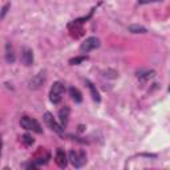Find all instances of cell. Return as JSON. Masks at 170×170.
I'll return each instance as SVG.
<instances>
[{"mask_svg":"<svg viewBox=\"0 0 170 170\" xmlns=\"http://www.w3.org/2000/svg\"><path fill=\"white\" fill-rule=\"evenodd\" d=\"M64 92H65V88L61 82H55L52 89H50V93H49V98L53 104H59L61 101L64 96Z\"/></svg>","mask_w":170,"mask_h":170,"instance_id":"6da1fadb","label":"cell"},{"mask_svg":"<svg viewBox=\"0 0 170 170\" xmlns=\"http://www.w3.org/2000/svg\"><path fill=\"white\" fill-rule=\"evenodd\" d=\"M44 79H45V75L44 72L39 73V75H36L33 79L31 80V82H29V86H31L32 89H37L40 88V85H43V82H44Z\"/></svg>","mask_w":170,"mask_h":170,"instance_id":"8992f818","label":"cell"},{"mask_svg":"<svg viewBox=\"0 0 170 170\" xmlns=\"http://www.w3.org/2000/svg\"><path fill=\"white\" fill-rule=\"evenodd\" d=\"M154 1H161V0H140V4H148V3H154Z\"/></svg>","mask_w":170,"mask_h":170,"instance_id":"e0dca14e","label":"cell"},{"mask_svg":"<svg viewBox=\"0 0 170 170\" xmlns=\"http://www.w3.org/2000/svg\"><path fill=\"white\" fill-rule=\"evenodd\" d=\"M10 4H7V6H4V8H3V12H1V15H0V19H1V17H3L4 15H6L7 13V11H8V8H10Z\"/></svg>","mask_w":170,"mask_h":170,"instance_id":"2e32d148","label":"cell"},{"mask_svg":"<svg viewBox=\"0 0 170 170\" xmlns=\"http://www.w3.org/2000/svg\"><path fill=\"white\" fill-rule=\"evenodd\" d=\"M6 57H7V61L8 63H13L15 61V55H13V48L12 45L8 43L6 47Z\"/></svg>","mask_w":170,"mask_h":170,"instance_id":"8fae6325","label":"cell"},{"mask_svg":"<svg viewBox=\"0 0 170 170\" xmlns=\"http://www.w3.org/2000/svg\"><path fill=\"white\" fill-rule=\"evenodd\" d=\"M59 116H60V121L61 124H63V126L65 125L66 122H68V116H69V108H63V109H60V112H59Z\"/></svg>","mask_w":170,"mask_h":170,"instance_id":"30bf717a","label":"cell"},{"mask_svg":"<svg viewBox=\"0 0 170 170\" xmlns=\"http://www.w3.org/2000/svg\"><path fill=\"white\" fill-rule=\"evenodd\" d=\"M21 59H23V63H24L25 65H31V64L33 63V52H32V49L24 48V49H23V53H21Z\"/></svg>","mask_w":170,"mask_h":170,"instance_id":"52a82bcc","label":"cell"},{"mask_svg":"<svg viewBox=\"0 0 170 170\" xmlns=\"http://www.w3.org/2000/svg\"><path fill=\"white\" fill-rule=\"evenodd\" d=\"M44 120H45V122L48 124V126H49L52 130H55V132H57V133L63 132V128H61V126L59 125L56 121H55V118L52 117V114H50V113H45L44 114Z\"/></svg>","mask_w":170,"mask_h":170,"instance_id":"5b68a950","label":"cell"},{"mask_svg":"<svg viewBox=\"0 0 170 170\" xmlns=\"http://www.w3.org/2000/svg\"><path fill=\"white\" fill-rule=\"evenodd\" d=\"M85 84L88 85V88H89V91H91V95H92V98L96 101V102H100V100H101V97H100V93H98V91L95 88V85L92 84L89 80H85Z\"/></svg>","mask_w":170,"mask_h":170,"instance_id":"9c48e42d","label":"cell"},{"mask_svg":"<svg viewBox=\"0 0 170 170\" xmlns=\"http://www.w3.org/2000/svg\"><path fill=\"white\" fill-rule=\"evenodd\" d=\"M129 32L132 33H145L146 32V28L145 27H142V25H130L129 27Z\"/></svg>","mask_w":170,"mask_h":170,"instance_id":"4fadbf2b","label":"cell"},{"mask_svg":"<svg viewBox=\"0 0 170 170\" xmlns=\"http://www.w3.org/2000/svg\"><path fill=\"white\" fill-rule=\"evenodd\" d=\"M1 148H3V141H1V135H0V154H1Z\"/></svg>","mask_w":170,"mask_h":170,"instance_id":"ac0fdd59","label":"cell"},{"mask_svg":"<svg viewBox=\"0 0 170 170\" xmlns=\"http://www.w3.org/2000/svg\"><path fill=\"white\" fill-rule=\"evenodd\" d=\"M20 124H21V126L24 128V129L35 130L36 133H41V132H43V129H41L40 124H39L36 120L31 118V117H27V116L21 117V120H20Z\"/></svg>","mask_w":170,"mask_h":170,"instance_id":"7a4b0ae2","label":"cell"},{"mask_svg":"<svg viewBox=\"0 0 170 170\" xmlns=\"http://www.w3.org/2000/svg\"><path fill=\"white\" fill-rule=\"evenodd\" d=\"M21 141L24 142V145H27V146L33 144V138H32L29 134H24V135H23V137H21Z\"/></svg>","mask_w":170,"mask_h":170,"instance_id":"9a60e30c","label":"cell"},{"mask_svg":"<svg viewBox=\"0 0 170 170\" xmlns=\"http://www.w3.org/2000/svg\"><path fill=\"white\" fill-rule=\"evenodd\" d=\"M98 45H100V40L97 37H88V39H85L84 43L81 44L80 50L81 52H89V50L97 48Z\"/></svg>","mask_w":170,"mask_h":170,"instance_id":"277c9868","label":"cell"},{"mask_svg":"<svg viewBox=\"0 0 170 170\" xmlns=\"http://www.w3.org/2000/svg\"><path fill=\"white\" fill-rule=\"evenodd\" d=\"M69 160H70V162H72L73 166L81 167L82 165H85V162H86V154H85L84 151L72 150L69 153Z\"/></svg>","mask_w":170,"mask_h":170,"instance_id":"3957f363","label":"cell"},{"mask_svg":"<svg viewBox=\"0 0 170 170\" xmlns=\"http://www.w3.org/2000/svg\"><path fill=\"white\" fill-rule=\"evenodd\" d=\"M86 60V56H79V57H75V59H70L69 60V64L72 65H77V64L82 63V61Z\"/></svg>","mask_w":170,"mask_h":170,"instance_id":"5bb4252c","label":"cell"},{"mask_svg":"<svg viewBox=\"0 0 170 170\" xmlns=\"http://www.w3.org/2000/svg\"><path fill=\"white\" fill-rule=\"evenodd\" d=\"M69 93H70V96H72V98L76 101V102H81V101H82L81 92H80L77 88H70V89H69Z\"/></svg>","mask_w":170,"mask_h":170,"instance_id":"7c38bea8","label":"cell"},{"mask_svg":"<svg viewBox=\"0 0 170 170\" xmlns=\"http://www.w3.org/2000/svg\"><path fill=\"white\" fill-rule=\"evenodd\" d=\"M56 164L60 167H65L66 165V154L63 149H57L56 151Z\"/></svg>","mask_w":170,"mask_h":170,"instance_id":"ba28073f","label":"cell"}]
</instances>
